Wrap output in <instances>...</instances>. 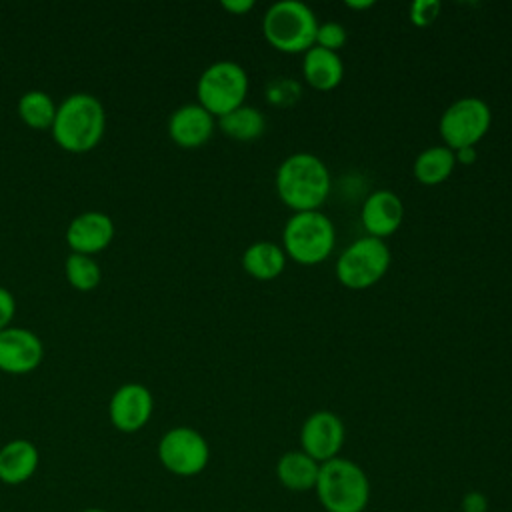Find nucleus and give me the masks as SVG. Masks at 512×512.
Here are the masks:
<instances>
[{"label": "nucleus", "instance_id": "obj_1", "mask_svg": "<svg viewBox=\"0 0 512 512\" xmlns=\"http://www.w3.org/2000/svg\"><path fill=\"white\" fill-rule=\"evenodd\" d=\"M330 186L328 166L312 152L290 154L276 170V194L292 212L320 210Z\"/></svg>", "mask_w": 512, "mask_h": 512}, {"label": "nucleus", "instance_id": "obj_2", "mask_svg": "<svg viewBox=\"0 0 512 512\" xmlns=\"http://www.w3.org/2000/svg\"><path fill=\"white\" fill-rule=\"evenodd\" d=\"M104 130L106 110L94 94L74 92L56 106L52 136L60 148L88 152L102 140Z\"/></svg>", "mask_w": 512, "mask_h": 512}, {"label": "nucleus", "instance_id": "obj_3", "mask_svg": "<svg viewBox=\"0 0 512 512\" xmlns=\"http://www.w3.org/2000/svg\"><path fill=\"white\" fill-rule=\"evenodd\" d=\"M314 492L324 512H364L370 504L368 474L344 456L320 464Z\"/></svg>", "mask_w": 512, "mask_h": 512}, {"label": "nucleus", "instance_id": "obj_4", "mask_svg": "<svg viewBox=\"0 0 512 512\" xmlns=\"http://www.w3.org/2000/svg\"><path fill=\"white\" fill-rule=\"evenodd\" d=\"M318 18L314 10L300 0L274 2L264 18L262 32L272 48L286 54H304L316 42Z\"/></svg>", "mask_w": 512, "mask_h": 512}, {"label": "nucleus", "instance_id": "obj_5", "mask_svg": "<svg viewBox=\"0 0 512 512\" xmlns=\"http://www.w3.org/2000/svg\"><path fill=\"white\" fill-rule=\"evenodd\" d=\"M280 246L286 258L302 266L320 264L334 252V224L322 210L292 212L284 224Z\"/></svg>", "mask_w": 512, "mask_h": 512}, {"label": "nucleus", "instance_id": "obj_6", "mask_svg": "<svg viewBox=\"0 0 512 512\" xmlns=\"http://www.w3.org/2000/svg\"><path fill=\"white\" fill-rule=\"evenodd\" d=\"M248 74L234 60H216L208 64L198 82V104L204 106L214 118H220L244 104L248 96Z\"/></svg>", "mask_w": 512, "mask_h": 512}, {"label": "nucleus", "instance_id": "obj_7", "mask_svg": "<svg viewBox=\"0 0 512 512\" xmlns=\"http://www.w3.org/2000/svg\"><path fill=\"white\" fill-rule=\"evenodd\" d=\"M392 262L390 248L384 240L374 236H360L352 240L338 256L334 272L342 286L350 290H364L384 278Z\"/></svg>", "mask_w": 512, "mask_h": 512}, {"label": "nucleus", "instance_id": "obj_8", "mask_svg": "<svg viewBox=\"0 0 512 512\" xmlns=\"http://www.w3.org/2000/svg\"><path fill=\"white\" fill-rule=\"evenodd\" d=\"M492 124V110L488 102L478 96H464L454 100L440 116L438 132L452 152L462 148H476L488 134Z\"/></svg>", "mask_w": 512, "mask_h": 512}, {"label": "nucleus", "instance_id": "obj_9", "mask_svg": "<svg viewBox=\"0 0 512 512\" xmlns=\"http://www.w3.org/2000/svg\"><path fill=\"white\" fill-rule=\"evenodd\" d=\"M158 460L174 476H198L210 460L206 438L190 426H174L158 442Z\"/></svg>", "mask_w": 512, "mask_h": 512}, {"label": "nucleus", "instance_id": "obj_10", "mask_svg": "<svg viewBox=\"0 0 512 512\" xmlns=\"http://www.w3.org/2000/svg\"><path fill=\"white\" fill-rule=\"evenodd\" d=\"M346 440V428L342 418L332 410H316L302 422L300 450L306 452L318 464H324L336 456Z\"/></svg>", "mask_w": 512, "mask_h": 512}, {"label": "nucleus", "instance_id": "obj_11", "mask_svg": "<svg viewBox=\"0 0 512 512\" xmlns=\"http://www.w3.org/2000/svg\"><path fill=\"white\" fill-rule=\"evenodd\" d=\"M152 392L140 382H126L116 388L108 404V416L120 432H138L152 416Z\"/></svg>", "mask_w": 512, "mask_h": 512}, {"label": "nucleus", "instance_id": "obj_12", "mask_svg": "<svg viewBox=\"0 0 512 512\" xmlns=\"http://www.w3.org/2000/svg\"><path fill=\"white\" fill-rule=\"evenodd\" d=\"M44 358V344L36 332L22 326L0 330V370L8 374H28Z\"/></svg>", "mask_w": 512, "mask_h": 512}, {"label": "nucleus", "instance_id": "obj_13", "mask_svg": "<svg viewBox=\"0 0 512 512\" xmlns=\"http://www.w3.org/2000/svg\"><path fill=\"white\" fill-rule=\"evenodd\" d=\"M404 220V204L400 196L388 188L374 190L366 196L360 208V222L368 236L388 238L392 236Z\"/></svg>", "mask_w": 512, "mask_h": 512}, {"label": "nucleus", "instance_id": "obj_14", "mask_svg": "<svg viewBox=\"0 0 512 512\" xmlns=\"http://www.w3.org/2000/svg\"><path fill=\"white\" fill-rule=\"evenodd\" d=\"M114 238V222L106 212L86 210L74 216L66 228V242L72 252L96 254Z\"/></svg>", "mask_w": 512, "mask_h": 512}, {"label": "nucleus", "instance_id": "obj_15", "mask_svg": "<svg viewBox=\"0 0 512 512\" xmlns=\"http://www.w3.org/2000/svg\"><path fill=\"white\" fill-rule=\"evenodd\" d=\"M216 118L198 102L178 106L168 118V134L182 148L206 144L214 132Z\"/></svg>", "mask_w": 512, "mask_h": 512}, {"label": "nucleus", "instance_id": "obj_16", "mask_svg": "<svg viewBox=\"0 0 512 512\" xmlns=\"http://www.w3.org/2000/svg\"><path fill=\"white\" fill-rule=\"evenodd\" d=\"M302 76L308 86L320 92L334 90L344 78V62L338 52L312 46L304 52Z\"/></svg>", "mask_w": 512, "mask_h": 512}, {"label": "nucleus", "instance_id": "obj_17", "mask_svg": "<svg viewBox=\"0 0 512 512\" xmlns=\"http://www.w3.org/2000/svg\"><path fill=\"white\" fill-rule=\"evenodd\" d=\"M38 462V448L30 440H10L0 448V480L4 484H22L34 476Z\"/></svg>", "mask_w": 512, "mask_h": 512}, {"label": "nucleus", "instance_id": "obj_18", "mask_svg": "<svg viewBox=\"0 0 512 512\" xmlns=\"http://www.w3.org/2000/svg\"><path fill=\"white\" fill-rule=\"evenodd\" d=\"M276 478L290 492H310L316 486L320 464L302 450H288L276 460Z\"/></svg>", "mask_w": 512, "mask_h": 512}, {"label": "nucleus", "instance_id": "obj_19", "mask_svg": "<svg viewBox=\"0 0 512 512\" xmlns=\"http://www.w3.org/2000/svg\"><path fill=\"white\" fill-rule=\"evenodd\" d=\"M286 254L272 240H256L242 252V268L256 280H274L286 268Z\"/></svg>", "mask_w": 512, "mask_h": 512}, {"label": "nucleus", "instance_id": "obj_20", "mask_svg": "<svg viewBox=\"0 0 512 512\" xmlns=\"http://www.w3.org/2000/svg\"><path fill=\"white\" fill-rule=\"evenodd\" d=\"M456 168V156L454 152L444 146H430L422 150L414 160V178L424 186H436L450 178V174Z\"/></svg>", "mask_w": 512, "mask_h": 512}, {"label": "nucleus", "instance_id": "obj_21", "mask_svg": "<svg viewBox=\"0 0 512 512\" xmlns=\"http://www.w3.org/2000/svg\"><path fill=\"white\" fill-rule=\"evenodd\" d=\"M216 120H218V128L226 136L240 140V142L256 140L266 130L264 114L256 106H248V104H242L236 110H232Z\"/></svg>", "mask_w": 512, "mask_h": 512}, {"label": "nucleus", "instance_id": "obj_22", "mask_svg": "<svg viewBox=\"0 0 512 512\" xmlns=\"http://www.w3.org/2000/svg\"><path fill=\"white\" fill-rule=\"evenodd\" d=\"M18 114L20 118L36 130L52 128L56 116V104L44 90H28L18 100Z\"/></svg>", "mask_w": 512, "mask_h": 512}, {"label": "nucleus", "instance_id": "obj_23", "mask_svg": "<svg viewBox=\"0 0 512 512\" xmlns=\"http://www.w3.org/2000/svg\"><path fill=\"white\" fill-rule=\"evenodd\" d=\"M64 274L68 278V282L80 290V292H88L94 290L100 284L102 278V270L100 264L88 256V254H78L72 252L66 262H64Z\"/></svg>", "mask_w": 512, "mask_h": 512}, {"label": "nucleus", "instance_id": "obj_24", "mask_svg": "<svg viewBox=\"0 0 512 512\" xmlns=\"http://www.w3.org/2000/svg\"><path fill=\"white\" fill-rule=\"evenodd\" d=\"M346 40H348V34L340 22H324V24H318L314 46L326 48L330 52H338L340 48H344Z\"/></svg>", "mask_w": 512, "mask_h": 512}, {"label": "nucleus", "instance_id": "obj_25", "mask_svg": "<svg viewBox=\"0 0 512 512\" xmlns=\"http://www.w3.org/2000/svg\"><path fill=\"white\" fill-rule=\"evenodd\" d=\"M440 10H442V4L438 0H416L408 8V18L414 26L426 28L438 20Z\"/></svg>", "mask_w": 512, "mask_h": 512}, {"label": "nucleus", "instance_id": "obj_26", "mask_svg": "<svg viewBox=\"0 0 512 512\" xmlns=\"http://www.w3.org/2000/svg\"><path fill=\"white\" fill-rule=\"evenodd\" d=\"M14 314H16V298L8 288L0 286V330L10 326Z\"/></svg>", "mask_w": 512, "mask_h": 512}, {"label": "nucleus", "instance_id": "obj_27", "mask_svg": "<svg viewBox=\"0 0 512 512\" xmlns=\"http://www.w3.org/2000/svg\"><path fill=\"white\" fill-rule=\"evenodd\" d=\"M462 512H488V496L480 490H468L460 500Z\"/></svg>", "mask_w": 512, "mask_h": 512}, {"label": "nucleus", "instance_id": "obj_28", "mask_svg": "<svg viewBox=\"0 0 512 512\" xmlns=\"http://www.w3.org/2000/svg\"><path fill=\"white\" fill-rule=\"evenodd\" d=\"M222 8L230 14H246L254 8V0H222Z\"/></svg>", "mask_w": 512, "mask_h": 512}, {"label": "nucleus", "instance_id": "obj_29", "mask_svg": "<svg viewBox=\"0 0 512 512\" xmlns=\"http://www.w3.org/2000/svg\"><path fill=\"white\" fill-rule=\"evenodd\" d=\"M456 164H472L476 160V148H462L454 152Z\"/></svg>", "mask_w": 512, "mask_h": 512}, {"label": "nucleus", "instance_id": "obj_30", "mask_svg": "<svg viewBox=\"0 0 512 512\" xmlns=\"http://www.w3.org/2000/svg\"><path fill=\"white\" fill-rule=\"evenodd\" d=\"M346 6H348V8H354V10H366V8H372L374 2H372V0H360V2H356V0H346Z\"/></svg>", "mask_w": 512, "mask_h": 512}, {"label": "nucleus", "instance_id": "obj_31", "mask_svg": "<svg viewBox=\"0 0 512 512\" xmlns=\"http://www.w3.org/2000/svg\"><path fill=\"white\" fill-rule=\"evenodd\" d=\"M82 512H106V510H102V508H86Z\"/></svg>", "mask_w": 512, "mask_h": 512}]
</instances>
